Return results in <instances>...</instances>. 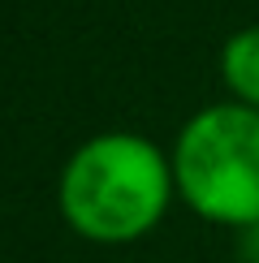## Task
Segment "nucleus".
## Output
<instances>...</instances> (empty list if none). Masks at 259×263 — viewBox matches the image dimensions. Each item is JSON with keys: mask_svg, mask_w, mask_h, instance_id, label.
Here are the masks:
<instances>
[{"mask_svg": "<svg viewBox=\"0 0 259 263\" xmlns=\"http://www.w3.org/2000/svg\"><path fill=\"white\" fill-rule=\"evenodd\" d=\"M173 168L156 142L100 134L73 151L61 173V212L86 242H134L164 216Z\"/></svg>", "mask_w": 259, "mask_h": 263, "instance_id": "obj_1", "label": "nucleus"}, {"mask_svg": "<svg viewBox=\"0 0 259 263\" xmlns=\"http://www.w3.org/2000/svg\"><path fill=\"white\" fill-rule=\"evenodd\" d=\"M173 181L203 220L259 224V108L216 104L190 117L173 151Z\"/></svg>", "mask_w": 259, "mask_h": 263, "instance_id": "obj_2", "label": "nucleus"}, {"mask_svg": "<svg viewBox=\"0 0 259 263\" xmlns=\"http://www.w3.org/2000/svg\"><path fill=\"white\" fill-rule=\"evenodd\" d=\"M220 73H225V86H229L246 108H259V26L237 30V35L225 43Z\"/></svg>", "mask_w": 259, "mask_h": 263, "instance_id": "obj_3", "label": "nucleus"}]
</instances>
